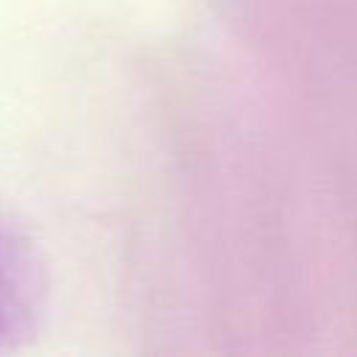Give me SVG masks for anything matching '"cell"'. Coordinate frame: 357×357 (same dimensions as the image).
Masks as SVG:
<instances>
[{"label": "cell", "mask_w": 357, "mask_h": 357, "mask_svg": "<svg viewBox=\"0 0 357 357\" xmlns=\"http://www.w3.org/2000/svg\"><path fill=\"white\" fill-rule=\"evenodd\" d=\"M25 257L22 251L0 234V337L14 326V318L22 312L25 301Z\"/></svg>", "instance_id": "cell-1"}]
</instances>
